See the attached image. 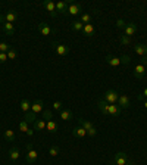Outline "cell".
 Listing matches in <instances>:
<instances>
[{"label":"cell","mask_w":147,"mask_h":165,"mask_svg":"<svg viewBox=\"0 0 147 165\" xmlns=\"http://www.w3.org/2000/svg\"><path fill=\"white\" fill-rule=\"evenodd\" d=\"M97 108L104 115H113V117H116V115H119V112H121V108L118 106V105H110V103L104 102L103 99L102 100H97Z\"/></svg>","instance_id":"cell-1"},{"label":"cell","mask_w":147,"mask_h":165,"mask_svg":"<svg viewBox=\"0 0 147 165\" xmlns=\"http://www.w3.org/2000/svg\"><path fill=\"white\" fill-rule=\"evenodd\" d=\"M129 56H122V58H116V56H112V55H108L106 56V62L112 67H119L121 63H129Z\"/></svg>","instance_id":"cell-2"},{"label":"cell","mask_w":147,"mask_h":165,"mask_svg":"<svg viewBox=\"0 0 147 165\" xmlns=\"http://www.w3.org/2000/svg\"><path fill=\"white\" fill-rule=\"evenodd\" d=\"M37 158H38V152L34 151V149H33V145L28 143V145H27V155H25L27 162H28V164H34L35 161H37Z\"/></svg>","instance_id":"cell-3"},{"label":"cell","mask_w":147,"mask_h":165,"mask_svg":"<svg viewBox=\"0 0 147 165\" xmlns=\"http://www.w3.org/2000/svg\"><path fill=\"white\" fill-rule=\"evenodd\" d=\"M118 99H119V93L115 92V90H108V92L103 94V100L110 103V105H115L118 102Z\"/></svg>","instance_id":"cell-4"},{"label":"cell","mask_w":147,"mask_h":165,"mask_svg":"<svg viewBox=\"0 0 147 165\" xmlns=\"http://www.w3.org/2000/svg\"><path fill=\"white\" fill-rule=\"evenodd\" d=\"M52 47L54 49V52L59 55V56H66V55L71 52V47H68V46H65V44L62 43H52Z\"/></svg>","instance_id":"cell-5"},{"label":"cell","mask_w":147,"mask_h":165,"mask_svg":"<svg viewBox=\"0 0 147 165\" xmlns=\"http://www.w3.org/2000/svg\"><path fill=\"white\" fill-rule=\"evenodd\" d=\"M16 19H18V13H16L15 10H9L6 15H0V22H2V24H3V22H10V24H13Z\"/></svg>","instance_id":"cell-6"},{"label":"cell","mask_w":147,"mask_h":165,"mask_svg":"<svg viewBox=\"0 0 147 165\" xmlns=\"http://www.w3.org/2000/svg\"><path fill=\"white\" fill-rule=\"evenodd\" d=\"M83 12V6L78 5V3H71L68 5V10H66V15H71V16H77Z\"/></svg>","instance_id":"cell-7"},{"label":"cell","mask_w":147,"mask_h":165,"mask_svg":"<svg viewBox=\"0 0 147 165\" xmlns=\"http://www.w3.org/2000/svg\"><path fill=\"white\" fill-rule=\"evenodd\" d=\"M132 75L137 78V80H143L146 75V68H144V63H138L137 67L132 71Z\"/></svg>","instance_id":"cell-8"},{"label":"cell","mask_w":147,"mask_h":165,"mask_svg":"<svg viewBox=\"0 0 147 165\" xmlns=\"http://www.w3.org/2000/svg\"><path fill=\"white\" fill-rule=\"evenodd\" d=\"M118 106L121 109H128L131 106V100L127 94H119V99H118Z\"/></svg>","instance_id":"cell-9"},{"label":"cell","mask_w":147,"mask_h":165,"mask_svg":"<svg viewBox=\"0 0 147 165\" xmlns=\"http://www.w3.org/2000/svg\"><path fill=\"white\" fill-rule=\"evenodd\" d=\"M113 159H115V165H127L128 162H129L125 152H118Z\"/></svg>","instance_id":"cell-10"},{"label":"cell","mask_w":147,"mask_h":165,"mask_svg":"<svg viewBox=\"0 0 147 165\" xmlns=\"http://www.w3.org/2000/svg\"><path fill=\"white\" fill-rule=\"evenodd\" d=\"M37 28H38V31L43 35H50L52 33H56V29L50 28V27L46 24V22H41V24H38V27H37Z\"/></svg>","instance_id":"cell-11"},{"label":"cell","mask_w":147,"mask_h":165,"mask_svg":"<svg viewBox=\"0 0 147 165\" xmlns=\"http://www.w3.org/2000/svg\"><path fill=\"white\" fill-rule=\"evenodd\" d=\"M43 100L38 99V100H35L33 105H31V112H34L35 115H38V114H43Z\"/></svg>","instance_id":"cell-12"},{"label":"cell","mask_w":147,"mask_h":165,"mask_svg":"<svg viewBox=\"0 0 147 165\" xmlns=\"http://www.w3.org/2000/svg\"><path fill=\"white\" fill-rule=\"evenodd\" d=\"M124 31H125V35L131 39V35H134L135 34V31H137V25L134 24V22H128V24L125 25Z\"/></svg>","instance_id":"cell-13"},{"label":"cell","mask_w":147,"mask_h":165,"mask_svg":"<svg viewBox=\"0 0 147 165\" xmlns=\"http://www.w3.org/2000/svg\"><path fill=\"white\" fill-rule=\"evenodd\" d=\"M43 6L44 8H46V9L49 10L50 12V15H52V16H56V15H58V12H56V5H54L53 2H49V0H44L43 2Z\"/></svg>","instance_id":"cell-14"},{"label":"cell","mask_w":147,"mask_h":165,"mask_svg":"<svg viewBox=\"0 0 147 165\" xmlns=\"http://www.w3.org/2000/svg\"><path fill=\"white\" fill-rule=\"evenodd\" d=\"M59 117L62 118L63 121H72L74 114L69 111V109H60V111H59Z\"/></svg>","instance_id":"cell-15"},{"label":"cell","mask_w":147,"mask_h":165,"mask_svg":"<svg viewBox=\"0 0 147 165\" xmlns=\"http://www.w3.org/2000/svg\"><path fill=\"white\" fill-rule=\"evenodd\" d=\"M134 52L138 55V56H141V58H144V56H147V47L144 46V44H135L134 46Z\"/></svg>","instance_id":"cell-16"},{"label":"cell","mask_w":147,"mask_h":165,"mask_svg":"<svg viewBox=\"0 0 147 165\" xmlns=\"http://www.w3.org/2000/svg\"><path fill=\"white\" fill-rule=\"evenodd\" d=\"M94 33H96V28H94L93 24H85L83 27V34L87 35V37H91V35H94Z\"/></svg>","instance_id":"cell-17"},{"label":"cell","mask_w":147,"mask_h":165,"mask_svg":"<svg viewBox=\"0 0 147 165\" xmlns=\"http://www.w3.org/2000/svg\"><path fill=\"white\" fill-rule=\"evenodd\" d=\"M72 134H74L75 137H78V139H83V137L87 136V131L84 130L81 125H78V127H75V128L72 130Z\"/></svg>","instance_id":"cell-18"},{"label":"cell","mask_w":147,"mask_h":165,"mask_svg":"<svg viewBox=\"0 0 147 165\" xmlns=\"http://www.w3.org/2000/svg\"><path fill=\"white\" fill-rule=\"evenodd\" d=\"M56 5V12L62 15H66V10H68V3H65V2H58V3H54Z\"/></svg>","instance_id":"cell-19"},{"label":"cell","mask_w":147,"mask_h":165,"mask_svg":"<svg viewBox=\"0 0 147 165\" xmlns=\"http://www.w3.org/2000/svg\"><path fill=\"white\" fill-rule=\"evenodd\" d=\"M46 128H47V131H50V133H56V131L59 130V125L56 121L50 120V121H46Z\"/></svg>","instance_id":"cell-20"},{"label":"cell","mask_w":147,"mask_h":165,"mask_svg":"<svg viewBox=\"0 0 147 165\" xmlns=\"http://www.w3.org/2000/svg\"><path fill=\"white\" fill-rule=\"evenodd\" d=\"M2 27H3V31H5L8 35H13L15 34L13 24H10V22H3V24H2Z\"/></svg>","instance_id":"cell-21"},{"label":"cell","mask_w":147,"mask_h":165,"mask_svg":"<svg viewBox=\"0 0 147 165\" xmlns=\"http://www.w3.org/2000/svg\"><path fill=\"white\" fill-rule=\"evenodd\" d=\"M19 106H21V109H22V112H24V114H28V112L31 111V103H29L27 99H22V100H21Z\"/></svg>","instance_id":"cell-22"},{"label":"cell","mask_w":147,"mask_h":165,"mask_svg":"<svg viewBox=\"0 0 147 165\" xmlns=\"http://www.w3.org/2000/svg\"><path fill=\"white\" fill-rule=\"evenodd\" d=\"M9 158H10V161H18L19 159V151H18V147H12L9 151Z\"/></svg>","instance_id":"cell-23"},{"label":"cell","mask_w":147,"mask_h":165,"mask_svg":"<svg viewBox=\"0 0 147 165\" xmlns=\"http://www.w3.org/2000/svg\"><path fill=\"white\" fill-rule=\"evenodd\" d=\"M44 128H46V121H44L43 118H41V120H35V122H34V130L41 131V130H44Z\"/></svg>","instance_id":"cell-24"},{"label":"cell","mask_w":147,"mask_h":165,"mask_svg":"<svg viewBox=\"0 0 147 165\" xmlns=\"http://www.w3.org/2000/svg\"><path fill=\"white\" fill-rule=\"evenodd\" d=\"M78 122H79V125L83 127L85 131H88L90 128H93V124L90 121H85V120H83V118H78Z\"/></svg>","instance_id":"cell-25"},{"label":"cell","mask_w":147,"mask_h":165,"mask_svg":"<svg viewBox=\"0 0 147 165\" xmlns=\"http://www.w3.org/2000/svg\"><path fill=\"white\" fill-rule=\"evenodd\" d=\"M91 21H93V16L90 13H81V22L84 25L85 24H91Z\"/></svg>","instance_id":"cell-26"},{"label":"cell","mask_w":147,"mask_h":165,"mask_svg":"<svg viewBox=\"0 0 147 165\" xmlns=\"http://www.w3.org/2000/svg\"><path fill=\"white\" fill-rule=\"evenodd\" d=\"M83 27H84V24L81 21H74L72 24H71V28L74 31H83Z\"/></svg>","instance_id":"cell-27"},{"label":"cell","mask_w":147,"mask_h":165,"mask_svg":"<svg viewBox=\"0 0 147 165\" xmlns=\"http://www.w3.org/2000/svg\"><path fill=\"white\" fill-rule=\"evenodd\" d=\"M5 139L8 141H15V133L12 130H5Z\"/></svg>","instance_id":"cell-28"},{"label":"cell","mask_w":147,"mask_h":165,"mask_svg":"<svg viewBox=\"0 0 147 165\" xmlns=\"http://www.w3.org/2000/svg\"><path fill=\"white\" fill-rule=\"evenodd\" d=\"M35 118H37V115H35L34 112L29 111L28 114H25V121L27 122H35Z\"/></svg>","instance_id":"cell-29"},{"label":"cell","mask_w":147,"mask_h":165,"mask_svg":"<svg viewBox=\"0 0 147 165\" xmlns=\"http://www.w3.org/2000/svg\"><path fill=\"white\" fill-rule=\"evenodd\" d=\"M52 118H53V112L50 111V109L43 111V120H44V121H50Z\"/></svg>","instance_id":"cell-30"},{"label":"cell","mask_w":147,"mask_h":165,"mask_svg":"<svg viewBox=\"0 0 147 165\" xmlns=\"http://www.w3.org/2000/svg\"><path fill=\"white\" fill-rule=\"evenodd\" d=\"M10 49H12V46H9L8 43H0V53H8Z\"/></svg>","instance_id":"cell-31"},{"label":"cell","mask_w":147,"mask_h":165,"mask_svg":"<svg viewBox=\"0 0 147 165\" xmlns=\"http://www.w3.org/2000/svg\"><path fill=\"white\" fill-rule=\"evenodd\" d=\"M59 152H60V149H59L58 146H52V147L49 149L50 156H58V155H59Z\"/></svg>","instance_id":"cell-32"},{"label":"cell","mask_w":147,"mask_h":165,"mask_svg":"<svg viewBox=\"0 0 147 165\" xmlns=\"http://www.w3.org/2000/svg\"><path fill=\"white\" fill-rule=\"evenodd\" d=\"M19 130L22 131V133H27V131L29 130V128H28V122L25 121V120H24V121H21V122H19Z\"/></svg>","instance_id":"cell-33"},{"label":"cell","mask_w":147,"mask_h":165,"mask_svg":"<svg viewBox=\"0 0 147 165\" xmlns=\"http://www.w3.org/2000/svg\"><path fill=\"white\" fill-rule=\"evenodd\" d=\"M16 58H18V52L12 47L9 52H8V59H16Z\"/></svg>","instance_id":"cell-34"},{"label":"cell","mask_w":147,"mask_h":165,"mask_svg":"<svg viewBox=\"0 0 147 165\" xmlns=\"http://www.w3.org/2000/svg\"><path fill=\"white\" fill-rule=\"evenodd\" d=\"M119 41H121V44H124V46H127V44H129V43H131V40H129V37H127L125 34L119 37Z\"/></svg>","instance_id":"cell-35"},{"label":"cell","mask_w":147,"mask_h":165,"mask_svg":"<svg viewBox=\"0 0 147 165\" xmlns=\"http://www.w3.org/2000/svg\"><path fill=\"white\" fill-rule=\"evenodd\" d=\"M125 25H127V22H125L124 19H118V21H116V27H118L119 29L125 28Z\"/></svg>","instance_id":"cell-36"},{"label":"cell","mask_w":147,"mask_h":165,"mask_svg":"<svg viewBox=\"0 0 147 165\" xmlns=\"http://www.w3.org/2000/svg\"><path fill=\"white\" fill-rule=\"evenodd\" d=\"M53 109L54 111H60V109H62V102H60V100H56V102L53 103Z\"/></svg>","instance_id":"cell-37"},{"label":"cell","mask_w":147,"mask_h":165,"mask_svg":"<svg viewBox=\"0 0 147 165\" xmlns=\"http://www.w3.org/2000/svg\"><path fill=\"white\" fill-rule=\"evenodd\" d=\"M8 61V53H0V63H3Z\"/></svg>","instance_id":"cell-38"},{"label":"cell","mask_w":147,"mask_h":165,"mask_svg":"<svg viewBox=\"0 0 147 165\" xmlns=\"http://www.w3.org/2000/svg\"><path fill=\"white\" fill-rule=\"evenodd\" d=\"M144 97H147V87L144 88V92H143V94H138V96H137V99H138V100H143Z\"/></svg>","instance_id":"cell-39"},{"label":"cell","mask_w":147,"mask_h":165,"mask_svg":"<svg viewBox=\"0 0 147 165\" xmlns=\"http://www.w3.org/2000/svg\"><path fill=\"white\" fill-rule=\"evenodd\" d=\"M87 134H88V136H96V134H97V130L93 127V128H90V130L87 131Z\"/></svg>","instance_id":"cell-40"},{"label":"cell","mask_w":147,"mask_h":165,"mask_svg":"<svg viewBox=\"0 0 147 165\" xmlns=\"http://www.w3.org/2000/svg\"><path fill=\"white\" fill-rule=\"evenodd\" d=\"M144 108H146V109H147V100H146V102H144Z\"/></svg>","instance_id":"cell-41"},{"label":"cell","mask_w":147,"mask_h":165,"mask_svg":"<svg viewBox=\"0 0 147 165\" xmlns=\"http://www.w3.org/2000/svg\"><path fill=\"white\" fill-rule=\"evenodd\" d=\"M144 46H146V47H147V39H146V44H144Z\"/></svg>","instance_id":"cell-42"},{"label":"cell","mask_w":147,"mask_h":165,"mask_svg":"<svg viewBox=\"0 0 147 165\" xmlns=\"http://www.w3.org/2000/svg\"><path fill=\"white\" fill-rule=\"evenodd\" d=\"M128 165H132V164H129V162H128Z\"/></svg>","instance_id":"cell-43"},{"label":"cell","mask_w":147,"mask_h":165,"mask_svg":"<svg viewBox=\"0 0 147 165\" xmlns=\"http://www.w3.org/2000/svg\"><path fill=\"white\" fill-rule=\"evenodd\" d=\"M127 165H128V164H127Z\"/></svg>","instance_id":"cell-44"}]
</instances>
